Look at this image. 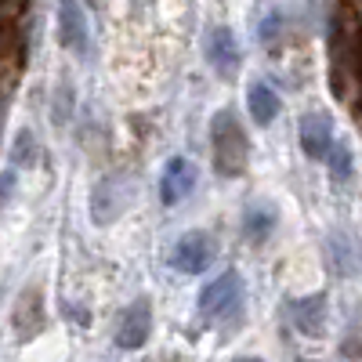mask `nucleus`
Instances as JSON below:
<instances>
[{"mask_svg":"<svg viewBox=\"0 0 362 362\" xmlns=\"http://www.w3.org/2000/svg\"><path fill=\"white\" fill-rule=\"evenodd\" d=\"M210 145H214V167L218 174L225 177H235L247 170V160H250V141H247V131L239 127L235 112L221 109L210 119Z\"/></svg>","mask_w":362,"mask_h":362,"instance_id":"f257e3e1","label":"nucleus"},{"mask_svg":"<svg viewBox=\"0 0 362 362\" xmlns=\"http://www.w3.org/2000/svg\"><path fill=\"white\" fill-rule=\"evenodd\" d=\"M243 305V276L239 272H225L214 283H206L199 293V315L203 319H228Z\"/></svg>","mask_w":362,"mask_h":362,"instance_id":"f03ea898","label":"nucleus"},{"mask_svg":"<svg viewBox=\"0 0 362 362\" xmlns=\"http://www.w3.org/2000/svg\"><path fill=\"white\" fill-rule=\"evenodd\" d=\"M131 196H134L131 177H124V174L102 177L98 189H95V196H90V218H95L98 225H109L112 218L124 214V206L131 203Z\"/></svg>","mask_w":362,"mask_h":362,"instance_id":"7ed1b4c3","label":"nucleus"},{"mask_svg":"<svg viewBox=\"0 0 362 362\" xmlns=\"http://www.w3.org/2000/svg\"><path fill=\"white\" fill-rule=\"evenodd\" d=\"M148 329H153V305H148L145 297L131 300L119 315V326H116V348L124 351H134L148 341Z\"/></svg>","mask_w":362,"mask_h":362,"instance_id":"20e7f679","label":"nucleus"},{"mask_svg":"<svg viewBox=\"0 0 362 362\" xmlns=\"http://www.w3.org/2000/svg\"><path fill=\"white\" fill-rule=\"evenodd\" d=\"M214 254H218V247L206 232H185L177 239L174 254H170V264L177 272H185V276H196V272H203L210 261H214Z\"/></svg>","mask_w":362,"mask_h":362,"instance_id":"39448f33","label":"nucleus"},{"mask_svg":"<svg viewBox=\"0 0 362 362\" xmlns=\"http://www.w3.org/2000/svg\"><path fill=\"white\" fill-rule=\"evenodd\" d=\"M196 181H199V170H196L192 160H185V156L167 160L163 177H160V199H163L167 206L181 203V199H185V196L196 189Z\"/></svg>","mask_w":362,"mask_h":362,"instance_id":"423d86ee","label":"nucleus"},{"mask_svg":"<svg viewBox=\"0 0 362 362\" xmlns=\"http://www.w3.org/2000/svg\"><path fill=\"white\" fill-rule=\"evenodd\" d=\"M203 51H206V62L214 66L218 76H232L239 69V58H243V54H239V40H235V33L228 25H214V29H210Z\"/></svg>","mask_w":362,"mask_h":362,"instance_id":"0eeeda50","label":"nucleus"},{"mask_svg":"<svg viewBox=\"0 0 362 362\" xmlns=\"http://www.w3.org/2000/svg\"><path fill=\"white\" fill-rule=\"evenodd\" d=\"M334 145H337V138H334V119H329V112H308L300 119V148L312 160H326Z\"/></svg>","mask_w":362,"mask_h":362,"instance_id":"6e6552de","label":"nucleus"},{"mask_svg":"<svg viewBox=\"0 0 362 362\" xmlns=\"http://www.w3.org/2000/svg\"><path fill=\"white\" fill-rule=\"evenodd\" d=\"M58 44L87 54V18L80 0H58Z\"/></svg>","mask_w":362,"mask_h":362,"instance_id":"1a4fd4ad","label":"nucleus"},{"mask_svg":"<svg viewBox=\"0 0 362 362\" xmlns=\"http://www.w3.org/2000/svg\"><path fill=\"white\" fill-rule=\"evenodd\" d=\"M293 326L308 337H319L326 329V293H308V297H293L286 305Z\"/></svg>","mask_w":362,"mask_h":362,"instance_id":"9d476101","label":"nucleus"},{"mask_svg":"<svg viewBox=\"0 0 362 362\" xmlns=\"http://www.w3.org/2000/svg\"><path fill=\"white\" fill-rule=\"evenodd\" d=\"M247 109H250V116L257 119V124L264 127V124H272V119L279 116V95H276L268 83H250V90H247Z\"/></svg>","mask_w":362,"mask_h":362,"instance_id":"9b49d317","label":"nucleus"},{"mask_svg":"<svg viewBox=\"0 0 362 362\" xmlns=\"http://www.w3.org/2000/svg\"><path fill=\"white\" fill-rule=\"evenodd\" d=\"M276 221H279L276 206H268V203H254V206L247 210L243 228H247V235H250V239H264L272 228H276Z\"/></svg>","mask_w":362,"mask_h":362,"instance_id":"f8f14e48","label":"nucleus"},{"mask_svg":"<svg viewBox=\"0 0 362 362\" xmlns=\"http://www.w3.org/2000/svg\"><path fill=\"white\" fill-rule=\"evenodd\" d=\"M326 167H329V174H334L337 181H344L351 174V148H348V141H337L334 148H329Z\"/></svg>","mask_w":362,"mask_h":362,"instance_id":"ddd939ff","label":"nucleus"},{"mask_svg":"<svg viewBox=\"0 0 362 362\" xmlns=\"http://www.w3.org/2000/svg\"><path fill=\"white\" fill-rule=\"evenodd\" d=\"M11 160H15L18 167H33V163H37V134H33V131H18Z\"/></svg>","mask_w":362,"mask_h":362,"instance_id":"4468645a","label":"nucleus"},{"mask_svg":"<svg viewBox=\"0 0 362 362\" xmlns=\"http://www.w3.org/2000/svg\"><path fill=\"white\" fill-rule=\"evenodd\" d=\"M235 362H261V358H250V355H247V358H235Z\"/></svg>","mask_w":362,"mask_h":362,"instance_id":"2eb2a0df","label":"nucleus"}]
</instances>
